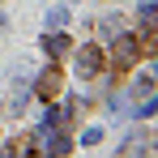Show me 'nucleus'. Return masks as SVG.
Wrapping results in <instances>:
<instances>
[{
	"instance_id": "39448f33",
	"label": "nucleus",
	"mask_w": 158,
	"mask_h": 158,
	"mask_svg": "<svg viewBox=\"0 0 158 158\" xmlns=\"http://www.w3.org/2000/svg\"><path fill=\"white\" fill-rule=\"evenodd\" d=\"M64 43H69V39H47V52L60 56V52H64Z\"/></svg>"
},
{
	"instance_id": "0eeeda50",
	"label": "nucleus",
	"mask_w": 158,
	"mask_h": 158,
	"mask_svg": "<svg viewBox=\"0 0 158 158\" xmlns=\"http://www.w3.org/2000/svg\"><path fill=\"white\" fill-rule=\"evenodd\" d=\"M154 145H158V132H154Z\"/></svg>"
},
{
	"instance_id": "20e7f679",
	"label": "nucleus",
	"mask_w": 158,
	"mask_h": 158,
	"mask_svg": "<svg viewBox=\"0 0 158 158\" xmlns=\"http://www.w3.org/2000/svg\"><path fill=\"white\" fill-rule=\"evenodd\" d=\"M9 158H39V141L34 137H17V141H9Z\"/></svg>"
},
{
	"instance_id": "f257e3e1",
	"label": "nucleus",
	"mask_w": 158,
	"mask_h": 158,
	"mask_svg": "<svg viewBox=\"0 0 158 158\" xmlns=\"http://www.w3.org/2000/svg\"><path fill=\"white\" fill-rule=\"evenodd\" d=\"M137 60H141V43H137L132 34H124V39L115 43V52H111V73H115V81H124V77H128Z\"/></svg>"
},
{
	"instance_id": "7ed1b4c3",
	"label": "nucleus",
	"mask_w": 158,
	"mask_h": 158,
	"mask_svg": "<svg viewBox=\"0 0 158 158\" xmlns=\"http://www.w3.org/2000/svg\"><path fill=\"white\" fill-rule=\"evenodd\" d=\"M77 69H81V73H85V77H94V73L103 69V52H98L94 43H85V47H81V52H77Z\"/></svg>"
},
{
	"instance_id": "f03ea898",
	"label": "nucleus",
	"mask_w": 158,
	"mask_h": 158,
	"mask_svg": "<svg viewBox=\"0 0 158 158\" xmlns=\"http://www.w3.org/2000/svg\"><path fill=\"white\" fill-rule=\"evenodd\" d=\"M60 90H64V73L52 64V69L39 77V98H43V103H52V98H60Z\"/></svg>"
},
{
	"instance_id": "423d86ee",
	"label": "nucleus",
	"mask_w": 158,
	"mask_h": 158,
	"mask_svg": "<svg viewBox=\"0 0 158 158\" xmlns=\"http://www.w3.org/2000/svg\"><path fill=\"white\" fill-rule=\"evenodd\" d=\"M150 30H158V13H154V17H150Z\"/></svg>"
}]
</instances>
